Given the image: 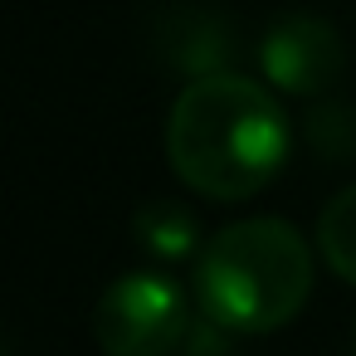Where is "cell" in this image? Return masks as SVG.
<instances>
[{
    "label": "cell",
    "mask_w": 356,
    "mask_h": 356,
    "mask_svg": "<svg viewBox=\"0 0 356 356\" xmlns=\"http://www.w3.org/2000/svg\"><path fill=\"white\" fill-rule=\"evenodd\" d=\"M191 298L166 273H127L103 288L93 307V341L103 356H171L191 337Z\"/></svg>",
    "instance_id": "3"
},
{
    "label": "cell",
    "mask_w": 356,
    "mask_h": 356,
    "mask_svg": "<svg viewBox=\"0 0 356 356\" xmlns=\"http://www.w3.org/2000/svg\"><path fill=\"white\" fill-rule=\"evenodd\" d=\"M351 356H356V322H351Z\"/></svg>",
    "instance_id": "9"
},
{
    "label": "cell",
    "mask_w": 356,
    "mask_h": 356,
    "mask_svg": "<svg viewBox=\"0 0 356 356\" xmlns=\"http://www.w3.org/2000/svg\"><path fill=\"white\" fill-rule=\"evenodd\" d=\"M307 137H312V147H317L322 156H332V161L356 156V118H351L341 103L312 108V113H307Z\"/></svg>",
    "instance_id": "7"
},
{
    "label": "cell",
    "mask_w": 356,
    "mask_h": 356,
    "mask_svg": "<svg viewBox=\"0 0 356 356\" xmlns=\"http://www.w3.org/2000/svg\"><path fill=\"white\" fill-rule=\"evenodd\" d=\"M132 234H137L142 254H152L161 264H181V259L200 254V220L181 200H147L132 215Z\"/></svg>",
    "instance_id": "5"
},
{
    "label": "cell",
    "mask_w": 356,
    "mask_h": 356,
    "mask_svg": "<svg viewBox=\"0 0 356 356\" xmlns=\"http://www.w3.org/2000/svg\"><path fill=\"white\" fill-rule=\"evenodd\" d=\"M307 298L312 249L288 220H234L195 254V307L239 337L288 327Z\"/></svg>",
    "instance_id": "2"
},
{
    "label": "cell",
    "mask_w": 356,
    "mask_h": 356,
    "mask_svg": "<svg viewBox=\"0 0 356 356\" xmlns=\"http://www.w3.org/2000/svg\"><path fill=\"white\" fill-rule=\"evenodd\" d=\"M234 337H239V332H229V327H220L215 317L200 312V317L191 322V337H186L181 351H186V356H234Z\"/></svg>",
    "instance_id": "8"
},
{
    "label": "cell",
    "mask_w": 356,
    "mask_h": 356,
    "mask_svg": "<svg viewBox=\"0 0 356 356\" xmlns=\"http://www.w3.org/2000/svg\"><path fill=\"white\" fill-rule=\"evenodd\" d=\"M317 254L327 259V268L356 288V181L346 191H337L327 200V210L317 215Z\"/></svg>",
    "instance_id": "6"
},
{
    "label": "cell",
    "mask_w": 356,
    "mask_h": 356,
    "mask_svg": "<svg viewBox=\"0 0 356 356\" xmlns=\"http://www.w3.org/2000/svg\"><path fill=\"white\" fill-rule=\"evenodd\" d=\"M283 103L244 74H200L181 88L166 118L171 171L205 200H249L288 161Z\"/></svg>",
    "instance_id": "1"
},
{
    "label": "cell",
    "mask_w": 356,
    "mask_h": 356,
    "mask_svg": "<svg viewBox=\"0 0 356 356\" xmlns=\"http://www.w3.org/2000/svg\"><path fill=\"white\" fill-rule=\"evenodd\" d=\"M259 69L278 93L317 103L337 88L346 69V44L322 15H283L259 44Z\"/></svg>",
    "instance_id": "4"
}]
</instances>
